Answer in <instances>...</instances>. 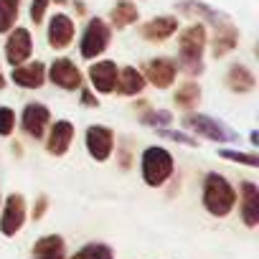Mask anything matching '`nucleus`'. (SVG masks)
<instances>
[{"instance_id": "1", "label": "nucleus", "mask_w": 259, "mask_h": 259, "mask_svg": "<svg viewBox=\"0 0 259 259\" xmlns=\"http://www.w3.org/2000/svg\"><path fill=\"white\" fill-rule=\"evenodd\" d=\"M208 36L203 23H191L178 33V69H183L191 79L201 76L206 64H203V51H206Z\"/></svg>"}, {"instance_id": "2", "label": "nucleus", "mask_w": 259, "mask_h": 259, "mask_svg": "<svg viewBox=\"0 0 259 259\" xmlns=\"http://www.w3.org/2000/svg\"><path fill=\"white\" fill-rule=\"evenodd\" d=\"M201 203H203V208H206L211 216L224 219V216H229V213L234 211V206H236V188L226 181V176L211 170V173H206V178H203Z\"/></svg>"}, {"instance_id": "3", "label": "nucleus", "mask_w": 259, "mask_h": 259, "mask_svg": "<svg viewBox=\"0 0 259 259\" xmlns=\"http://www.w3.org/2000/svg\"><path fill=\"white\" fill-rule=\"evenodd\" d=\"M176 170V160H173V153L163 145H148L143 153H140V176L145 181V186L150 188H160L170 181Z\"/></svg>"}, {"instance_id": "4", "label": "nucleus", "mask_w": 259, "mask_h": 259, "mask_svg": "<svg viewBox=\"0 0 259 259\" xmlns=\"http://www.w3.org/2000/svg\"><path fill=\"white\" fill-rule=\"evenodd\" d=\"M183 127L191 130L193 135L198 138H206L216 145H229V143H236L239 140V133L234 127H229L224 119L219 117H211V114H203V112H188L183 119Z\"/></svg>"}, {"instance_id": "5", "label": "nucleus", "mask_w": 259, "mask_h": 259, "mask_svg": "<svg viewBox=\"0 0 259 259\" xmlns=\"http://www.w3.org/2000/svg\"><path fill=\"white\" fill-rule=\"evenodd\" d=\"M109 41H112V26L104 18H89L79 38V56L94 61L109 49Z\"/></svg>"}, {"instance_id": "6", "label": "nucleus", "mask_w": 259, "mask_h": 259, "mask_svg": "<svg viewBox=\"0 0 259 259\" xmlns=\"http://www.w3.org/2000/svg\"><path fill=\"white\" fill-rule=\"evenodd\" d=\"M84 148H87L92 160H97V163L109 160L112 153H114V133H112V127H107V124H89L84 130Z\"/></svg>"}, {"instance_id": "7", "label": "nucleus", "mask_w": 259, "mask_h": 259, "mask_svg": "<svg viewBox=\"0 0 259 259\" xmlns=\"http://www.w3.org/2000/svg\"><path fill=\"white\" fill-rule=\"evenodd\" d=\"M46 81H51L54 87H59V89H64V92H76V89H81L84 76H81L79 66H76L71 59L59 56V59H54V61L46 66Z\"/></svg>"}, {"instance_id": "8", "label": "nucleus", "mask_w": 259, "mask_h": 259, "mask_svg": "<svg viewBox=\"0 0 259 259\" xmlns=\"http://www.w3.org/2000/svg\"><path fill=\"white\" fill-rule=\"evenodd\" d=\"M0 206H3V213H0V234L13 239L23 229L26 216H28L26 198H23V193H11Z\"/></svg>"}, {"instance_id": "9", "label": "nucleus", "mask_w": 259, "mask_h": 259, "mask_svg": "<svg viewBox=\"0 0 259 259\" xmlns=\"http://www.w3.org/2000/svg\"><path fill=\"white\" fill-rule=\"evenodd\" d=\"M143 76L148 84H153L155 89H170L176 84V76H178V64L176 59L170 56H155V59H148L145 66H143Z\"/></svg>"}, {"instance_id": "10", "label": "nucleus", "mask_w": 259, "mask_h": 259, "mask_svg": "<svg viewBox=\"0 0 259 259\" xmlns=\"http://www.w3.org/2000/svg\"><path fill=\"white\" fill-rule=\"evenodd\" d=\"M51 124V109L41 102H28L21 112V130L31 140H44L46 130Z\"/></svg>"}, {"instance_id": "11", "label": "nucleus", "mask_w": 259, "mask_h": 259, "mask_svg": "<svg viewBox=\"0 0 259 259\" xmlns=\"http://www.w3.org/2000/svg\"><path fill=\"white\" fill-rule=\"evenodd\" d=\"M3 51H6V61L11 66H18V64L28 61L31 54H33V36H31V31L23 28V26H13L8 31Z\"/></svg>"}, {"instance_id": "12", "label": "nucleus", "mask_w": 259, "mask_h": 259, "mask_svg": "<svg viewBox=\"0 0 259 259\" xmlns=\"http://www.w3.org/2000/svg\"><path fill=\"white\" fill-rule=\"evenodd\" d=\"M74 33H76V26H74V18L66 16V13H54L49 18V26H46V38H49V46L54 51H66L71 44H74Z\"/></svg>"}, {"instance_id": "13", "label": "nucleus", "mask_w": 259, "mask_h": 259, "mask_svg": "<svg viewBox=\"0 0 259 259\" xmlns=\"http://www.w3.org/2000/svg\"><path fill=\"white\" fill-rule=\"evenodd\" d=\"M44 138H46V153L54 158H61L69 153L74 143V124L69 119H56L54 124H49Z\"/></svg>"}, {"instance_id": "14", "label": "nucleus", "mask_w": 259, "mask_h": 259, "mask_svg": "<svg viewBox=\"0 0 259 259\" xmlns=\"http://www.w3.org/2000/svg\"><path fill=\"white\" fill-rule=\"evenodd\" d=\"M11 81L21 89H41L46 84V64L44 61H23L13 66Z\"/></svg>"}, {"instance_id": "15", "label": "nucleus", "mask_w": 259, "mask_h": 259, "mask_svg": "<svg viewBox=\"0 0 259 259\" xmlns=\"http://www.w3.org/2000/svg\"><path fill=\"white\" fill-rule=\"evenodd\" d=\"M178 16H186V18H201L211 26H221L224 21H229V16L224 11H216L211 8L208 3H203V0H178V3L173 6Z\"/></svg>"}, {"instance_id": "16", "label": "nucleus", "mask_w": 259, "mask_h": 259, "mask_svg": "<svg viewBox=\"0 0 259 259\" xmlns=\"http://www.w3.org/2000/svg\"><path fill=\"white\" fill-rule=\"evenodd\" d=\"M117 64L114 61H97L89 66L87 76H89V84L94 92L99 94H112L114 87H117Z\"/></svg>"}, {"instance_id": "17", "label": "nucleus", "mask_w": 259, "mask_h": 259, "mask_svg": "<svg viewBox=\"0 0 259 259\" xmlns=\"http://www.w3.org/2000/svg\"><path fill=\"white\" fill-rule=\"evenodd\" d=\"M173 33H178V18H176V16L150 18V21L143 23V28H140V36H143L148 44H163V41H168Z\"/></svg>"}, {"instance_id": "18", "label": "nucleus", "mask_w": 259, "mask_h": 259, "mask_svg": "<svg viewBox=\"0 0 259 259\" xmlns=\"http://www.w3.org/2000/svg\"><path fill=\"white\" fill-rule=\"evenodd\" d=\"M239 196H241V221L249 229L259 226V186L251 181H244L239 186Z\"/></svg>"}, {"instance_id": "19", "label": "nucleus", "mask_w": 259, "mask_h": 259, "mask_svg": "<svg viewBox=\"0 0 259 259\" xmlns=\"http://www.w3.org/2000/svg\"><path fill=\"white\" fill-rule=\"evenodd\" d=\"M236 46H239V28L231 21H224L221 26H216V36L211 38V54H213V59H224Z\"/></svg>"}, {"instance_id": "20", "label": "nucleus", "mask_w": 259, "mask_h": 259, "mask_svg": "<svg viewBox=\"0 0 259 259\" xmlns=\"http://www.w3.org/2000/svg\"><path fill=\"white\" fill-rule=\"evenodd\" d=\"M226 87H229L234 94H249V92H254V87H256V76H254V71H251L246 64L234 61V64L226 69Z\"/></svg>"}, {"instance_id": "21", "label": "nucleus", "mask_w": 259, "mask_h": 259, "mask_svg": "<svg viewBox=\"0 0 259 259\" xmlns=\"http://www.w3.org/2000/svg\"><path fill=\"white\" fill-rule=\"evenodd\" d=\"M145 87H148V81H145V76H143L140 69L122 66L117 71V87H114V92H119L122 97H138Z\"/></svg>"}, {"instance_id": "22", "label": "nucleus", "mask_w": 259, "mask_h": 259, "mask_svg": "<svg viewBox=\"0 0 259 259\" xmlns=\"http://www.w3.org/2000/svg\"><path fill=\"white\" fill-rule=\"evenodd\" d=\"M138 18H140V11H138V6L133 3V0H117V3L109 8V26L117 28V31L135 26Z\"/></svg>"}, {"instance_id": "23", "label": "nucleus", "mask_w": 259, "mask_h": 259, "mask_svg": "<svg viewBox=\"0 0 259 259\" xmlns=\"http://www.w3.org/2000/svg\"><path fill=\"white\" fill-rule=\"evenodd\" d=\"M201 84L198 81H193V79H188V81H183L176 92H173V102H176V107L178 109H183V112H193L196 107H198V102H201Z\"/></svg>"}, {"instance_id": "24", "label": "nucleus", "mask_w": 259, "mask_h": 259, "mask_svg": "<svg viewBox=\"0 0 259 259\" xmlns=\"http://www.w3.org/2000/svg\"><path fill=\"white\" fill-rule=\"evenodd\" d=\"M66 241L59 234H46L33 244V256H44V254H64Z\"/></svg>"}, {"instance_id": "25", "label": "nucleus", "mask_w": 259, "mask_h": 259, "mask_svg": "<svg viewBox=\"0 0 259 259\" xmlns=\"http://www.w3.org/2000/svg\"><path fill=\"white\" fill-rule=\"evenodd\" d=\"M18 11H21V0H0V33H8L16 26Z\"/></svg>"}, {"instance_id": "26", "label": "nucleus", "mask_w": 259, "mask_h": 259, "mask_svg": "<svg viewBox=\"0 0 259 259\" xmlns=\"http://www.w3.org/2000/svg\"><path fill=\"white\" fill-rule=\"evenodd\" d=\"M69 259H114V251H112V246H107L102 241H89Z\"/></svg>"}, {"instance_id": "27", "label": "nucleus", "mask_w": 259, "mask_h": 259, "mask_svg": "<svg viewBox=\"0 0 259 259\" xmlns=\"http://www.w3.org/2000/svg\"><path fill=\"white\" fill-rule=\"evenodd\" d=\"M140 122L143 124H148V127H170V122H173V112L170 109H145L143 114H140Z\"/></svg>"}, {"instance_id": "28", "label": "nucleus", "mask_w": 259, "mask_h": 259, "mask_svg": "<svg viewBox=\"0 0 259 259\" xmlns=\"http://www.w3.org/2000/svg\"><path fill=\"white\" fill-rule=\"evenodd\" d=\"M158 138L163 140H170V143H178V145H186V148H198V140L188 133H181V130H170V127H155Z\"/></svg>"}, {"instance_id": "29", "label": "nucleus", "mask_w": 259, "mask_h": 259, "mask_svg": "<svg viewBox=\"0 0 259 259\" xmlns=\"http://www.w3.org/2000/svg\"><path fill=\"white\" fill-rule=\"evenodd\" d=\"M219 158L229 160V163H239V165H246V168H259V158L254 153H241V150H231V148H221L219 150Z\"/></svg>"}, {"instance_id": "30", "label": "nucleus", "mask_w": 259, "mask_h": 259, "mask_svg": "<svg viewBox=\"0 0 259 259\" xmlns=\"http://www.w3.org/2000/svg\"><path fill=\"white\" fill-rule=\"evenodd\" d=\"M16 130V112L11 107H0V138H11Z\"/></svg>"}, {"instance_id": "31", "label": "nucleus", "mask_w": 259, "mask_h": 259, "mask_svg": "<svg viewBox=\"0 0 259 259\" xmlns=\"http://www.w3.org/2000/svg\"><path fill=\"white\" fill-rule=\"evenodd\" d=\"M49 3H51V0H31V6H28V18H31V23H36V26L44 23L46 11H49Z\"/></svg>"}, {"instance_id": "32", "label": "nucleus", "mask_w": 259, "mask_h": 259, "mask_svg": "<svg viewBox=\"0 0 259 259\" xmlns=\"http://www.w3.org/2000/svg\"><path fill=\"white\" fill-rule=\"evenodd\" d=\"M46 208H49V196H46V193H41V196L36 198V203H33V211H31V216H33V221H38V219H44V213H46Z\"/></svg>"}, {"instance_id": "33", "label": "nucleus", "mask_w": 259, "mask_h": 259, "mask_svg": "<svg viewBox=\"0 0 259 259\" xmlns=\"http://www.w3.org/2000/svg\"><path fill=\"white\" fill-rule=\"evenodd\" d=\"M117 160H119L122 170H130V165H133V153H130L127 148H117Z\"/></svg>"}, {"instance_id": "34", "label": "nucleus", "mask_w": 259, "mask_h": 259, "mask_svg": "<svg viewBox=\"0 0 259 259\" xmlns=\"http://www.w3.org/2000/svg\"><path fill=\"white\" fill-rule=\"evenodd\" d=\"M81 104L84 107H99V99H94L92 89H81Z\"/></svg>"}, {"instance_id": "35", "label": "nucleus", "mask_w": 259, "mask_h": 259, "mask_svg": "<svg viewBox=\"0 0 259 259\" xmlns=\"http://www.w3.org/2000/svg\"><path fill=\"white\" fill-rule=\"evenodd\" d=\"M249 143H251L254 148L259 145V133H256V130H251V133H249Z\"/></svg>"}, {"instance_id": "36", "label": "nucleus", "mask_w": 259, "mask_h": 259, "mask_svg": "<svg viewBox=\"0 0 259 259\" xmlns=\"http://www.w3.org/2000/svg\"><path fill=\"white\" fill-rule=\"evenodd\" d=\"M74 8H76V13H79V16H84V13H87V6L81 3V0H76V3H74Z\"/></svg>"}, {"instance_id": "37", "label": "nucleus", "mask_w": 259, "mask_h": 259, "mask_svg": "<svg viewBox=\"0 0 259 259\" xmlns=\"http://www.w3.org/2000/svg\"><path fill=\"white\" fill-rule=\"evenodd\" d=\"M33 259H64V254H44V256H33Z\"/></svg>"}, {"instance_id": "38", "label": "nucleus", "mask_w": 259, "mask_h": 259, "mask_svg": "<svg viewBox=\"0 0 259 259\" xmlns=\"http://www.w3.org/2000/svg\"><path fill=\"white\" fill-rule=\"evenodd\" d=\"M13 153H16V155H21V153H23V148H21L18 143H13Z\"/></svg>"}, {"instance_id": "39", "label": "nucleus", "mask_w": 259, "mask_h": 259, "mask_svg": "<svg viewBox=\"0 0 259 259\" xmlns=\"http://www.w3.org/2000/svg\"><path fill=\"white\" fill-rule=\"evenodd\" d=\"M6 84H8V81H6V76H3V74H0V92H3V89H6Z\"/></svg>"}, {"instance_id": "40", "label": "nucleus", "mask_w": 259, "mask_h": 259, "mask_svg": "<svg viewBox=\"0 0 259 259\" xmlns=\"http://www.w3.org/2000/svg\"><path fill=\"white\" fill-rule=\"evenodd\" d=\"M54 3H59V6H66V0H54Z\"/></svg>"}, {"instance_id": "41", "label": "nucleus", "mask_w": 259, "mask_h": 259, "mask_svg": "<svg viewBox=\"0 0 259 259\" xmlns=\"http://www.w3.org/2000/svg\"><path fill=\"white\" fill-rule=\"evenodd\" d=\"M0 203H3V196H0Z\"/></svg>"}]
</instances>
